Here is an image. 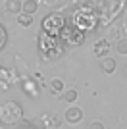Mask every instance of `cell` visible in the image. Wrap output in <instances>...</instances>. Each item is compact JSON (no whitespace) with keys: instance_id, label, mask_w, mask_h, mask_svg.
<instances>
[{"instance_id":"cell-1","label":"cell","mask_w":127,"mask_h":129,"mask_svg":"<svg viewBox=\"0 0 127 129\" xmlns=\"http://www.w3.org/2000/svg\"><path fill=\"white\" fill-rule=\"evenodd\" d=\"M23 118V108L16 100H4L0 104V123L4 125H16Z\"/></svg>"},{"instance_id":"cell-2","label":"cell","mask_w":127,"mask_h":129,"mask_svg":"<svg viewBox=\"0 0 127 129\" xmlns=\"http://www.w3.org/2000/svg\"><path fill=\"white\" fill-rule=\"evenodd\" d=\"M64 27H66V19H64L62 14H50V16L44 17V23H42L44 33H46V35H50V37L60 35Z\"/></svg>"},{"instance_id":"cell-3","label":"cell","mask_w":127,"mask_h":129,"mask_svg":"<svg viewBox=\"0 0 127 129\" xmlns=\"http://www.w3.org/2000/svg\"><path fill=\"white\" fill-rule=\"evenodd\" d=\"M62 41L66 44H71V46H79V44H83V41H85V35L79 31V29H75V27H69V29H66L64 27L62 29Z\"/></svg>"},{"instance_id":"cell-4","label":"cell","mask_w":127,"mask_h":129,"mask_svg":"<svg viewBox=\"0 0 127 129\" xmlns=\"http://www.w3.org/2000/svg\"><path fill=\"white\" fill-rule=\"evenodd\" d=\"M64 118H66L68 123H79L81 119H83V110L77 108V106H69L66 110V114H64Z\"/></svg>"},{"instance_id":"cell-5","label":"cell","mask_w":127,"mask_h":129,"mask_svg":"<svg viewBox=\"0 0 127 129\" xmlns=\"http://www.w3.org/2000/svg\"><path fill=\"white\" fill-rule=\"evenodd\" d=\"M94 56L96 58H106V54L110 52V43H108V41H106V39H102V41H96L94 43Z\"/></svg>"},{"instance_id":"cell-6","label":"cell","mask_w":127,"mask_h":129,"mask_svg":"<svg viewBox=\"0 0 127 129\" xmlns=\"http://www.w3.org/2000/svg\"><path fill=\"white\" fill-rule=\"evenodd\" d=\"M6 14H14V16H17V14H21V0H6Z\"/></svg>"},{"instance_id":"cell-7","label":"cell","mask_w":127,"mask_h":129,"mask_svg":"<svg viewBox=\"0 0 127 129\" xmlns=\"http://www.w3.org/2000/svg\"><path fill=\"white\" fill-rule=\"evenodd\" d=\"M100 68H102L104 73H114L116 68H117V64H116V60H114V58H108V56H106V58L100 60Z\"/></svg>"},{"instance_id":"cell-8","label":"cell","mask_w":127,"mask_h":129,"mask_svg":"<svg viewBox=\"0 0 127 129\" xmlns=\"http://www.w3.org/2000/svg\"><path fill=\"white\" fill-rule=\"evenodd\" d=\"M37 8H39V0H25V2H21V12L23 14L33 16L37 12Z\"/></svg>"},{"instance_id":"cell-9","label":"cell","mask_w":127,"mask_h":129,"mask_svg":"<svg viewBox=\"0 0 127 129\" xmlns=\"http://www.w3.org/2000/svg\"><path fill=\"white\" fill-rule=\"evenodd\" d=\"M48 89H50L52 94H60V92H64V81L62 79H50L48 81Z\"/></svg>"},{"instance_id":"cell-10","label":"cell","mask_w":127,"mask_h":129,"mask_svg":"<svg viewBox=\"0 0 127 129\" xmlns=\"http://www.w3.org/2000/svg\"><path fill=\"white\" fill-rule=\"evenodd\" d=\"M17 25L19 27H29L33 23V16H29V14H23V12H21V14H17Z\"/></svg>"},{"instance_id":"cell-11","label":"cell","mask_w":127,"mask_h":129,"mask_svg":"<svg viewBox=\"0 0 127 129\" xmlns=\"http://www.w3.org/2000/svg\"><path fill=\"white\" fill-rule=\"evenodd\" d=\"M62 100H66V102H75L77 100V91L75 89H69V91H66V92H62Z\"/></svg>"},{"instance_id":"cell-12","label":"cell","mask_w":127,"mask_h":129,"mask_svg":"<svg viewBox=\"0 0 127 129\" xmlns=\"http://www.w3.org/2000/svg\"><path fill=\"white\" fill-rule=\"evenodd\" d=\"M116 48H117V52H119V54H127V37H123V39L117 41Z\"/></svg>"},{"instance_id":"cell-13","label":"cell","mask_w":127,"mask_h":129,"mask_svg":"<svg viewBox=\"0 0 127 129\" xmlns=\"http://www.w3.org/2000/svg\"><path fill=\"white\" fill-rule=\"evenodd\" d=\"M6 41H8V33H6L4 25H0V50L6 46Z\"/></svg>"},{"instance_id":"cell-14","label":"cell","mask_w":127,"mask_h":129,"mask_svg":"<svg viewBox=\"0 0 127 129\" xmlns=\"http://www.w3.org/2000/svg\"><path fill=\"white\" fill-rule=\"evenodd\" d=\"M89 129H104V123H102V121H90Z\"/></svg>"},{"instance_id":"cell-15","label":"cell","mask_w":127,"mask_h":129,"mask_svg":"<svg viewBox=\"0 0 127 129\" xmlns=\"http://www.w3.org/2000/svg\"><path fill=\"white\" fill-rule=\"evenodd\" d=\"M41 2H42V4H44V6H50V8L58 4V0H41Z\"/></svg>"}]
</instances>
